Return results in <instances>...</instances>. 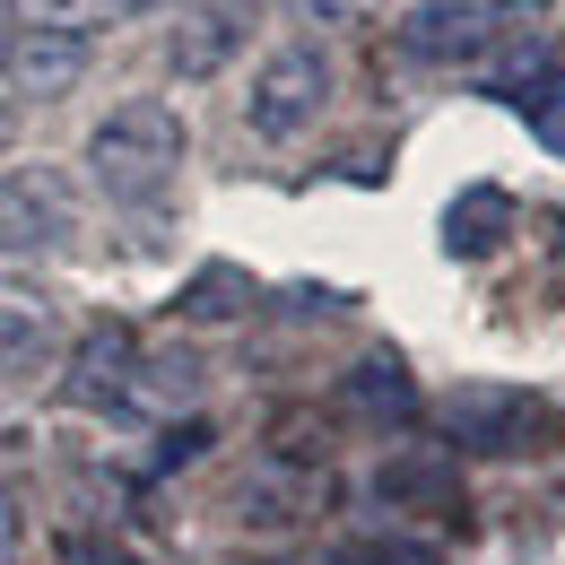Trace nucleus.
Returning a JSON list of instances; mask_svg holds the SVG:
<instances>
[{"instance_id":"obj_8","label":"nucleus","mask_w":565,"mask_h":565,"mask_svg":"<svg viewBox=\"0 0 565 565\" xmlns=\"http://www.w3.org/2000/svg\"><path fill=\"white\" fill-rule=\"evenodd\" d=\"M87 62H96L87 35H53V26H26V35H9V53H0L18 105H62L78 78H87Z\"/></svg>"},{"instance_id":"obj_13","label":"nucleus","mask_w":565,"mask_h":565,"mask_svg":"<svg viewBox=\"0 0 565 565\" xmlns=\"http://www.w3.org/2000/svg\"><path fill=\"white\" fill-rule=\"evenodd\" d=\"M374 495H409V504H452V461L444 452H401V461H383L374 470Z\"/></svg>"},{"instance_id":"obj_16","label":"nucleus","mask_w":565,"mask_h":565,"mask_svg":"<svg viewBox=\"0 0 565 565\" xmlns=\"http://www.w3.org/2000/svg\"><path fill=\"white\" fill-rule=\"evenodd\" d=\"M183 313H201V322L244 313V270H201V279H192V296H183Z\"/></svg>"},{"instance_id":"obj_9","label":"nucleus","mask_w":565,"mask_h":565,"mask_svg":"<svg viewBox=\"0 0 565 565\" xmlns=\"http://www.w3.org/2000/svg\"><path fill=\"white\" fill-rule=\"evenodd\" d=\"M131 365H140L131 322H87L71 374H62V392H71L78 409H122V401H131Z\"/></svg>"},{"instance_id":"obj_2","label":"nucleus","mask_w":565,"mask_h":565,"mask_svg":"<svg viewBox=\"0 0 565 565\" xmlns=\"http://www.w3.org/2000/svg\"><path fill=\"white\" fill-rule=\"evenodd\" d=\"M322 105H331V53L322 44H279L253 87H244V122H253V140H305L313 122H322Z\"/></svg>"},{"instance_id":"obj_24","label":"nucleus","mask_w":565,"mask_h":565,"mask_svg":"<svg viewBox=\"0 0 565 565\" xmlns=\"http://www.w3.org/2000/svg\"><path fill=\"white\" fill-rule=\"evenodd\" d=\"M0 53H9V26H0Z\"/></svg>"},{"instance_id":"obj_18","label":"nucleus","mask_w":565,"mask_h":565,"mask_svg":"<svg viewBox=\"0 0 565 565\" xmlns=\"http://www.w3.org/2000/svg\"><path fill=\"white\" fill-rule=\"evenodd\" d=\"M349 565H444V557L418 540H365V548H349Z\"/></svg>"},{"instance_id":"obj_3","label":"nucleus","mask_w":565,"mask_h":565,"mask_svg":"<svg viewBox=\"0 0 565 565\" xmlns=\"http://www.w3.org/2000/svg\"><path fill=\"white\" fill-rule=\"evenodd\" d=\"M504 26H513V9H479V0H426L401 18V62H426V71H461V62H488L495 44H504Z\"/></svg>"},{"instance_id":"obj_4","label":"nucleus","mask_w":565,"mask_h":565,"mask_svg":"<svg viewBox=\"0 0 565 565\" xmlns=\"http://www.w3.org/2000/svg\"><path fill=\"white\" fill-rule=\"evenodd\" d=\"M435 418H444V444H452V452H522V444H540V435H531V426H540V401L513 392V383H452V392L435 401Z\"/></svg>"},{"instance_id":"obj_19","label":"nucleus","mask_w":565,"mask_h":565,"mask_svg":"<svg viewBox=\"0 0 565 565\" xmlns=\"http://www.w3.org/2000/svg\"><path fill=\"white\" fill-rule=\"evenodd\" d=\"M18 540H26V513H18V488L0 479V565H18Z\"/></svg>"},{"instance_id":"obj_1","label":"nucleus","mask_w":565,"mask_h":565,"mask_svg":"<svg viewBox=\"0 0 565 565\" xmlns=\"http://www.w3.org/2000/svg\"><path fill=\"white\" fill-rule=\"evenodd\" d=\"M87 174L114 210H148L174 192L183 174V122L174 105H114L96 131H87Z\"/></svg>"},{"instance_id":"obj_6","label":"nucleus","mask_w":565,"mask_h":565,"mask_svg":"<svg viewBox=\"0 0 565 565\" xmlns=\"http://www.w3.org/2000/svg\"><path fill=\"white\" fill-rule=\"evenodd\" d=\"M253 18H262V0H183V18H174V35H166V62H174V78H183V87L217 78L235 53H244Z\"/></svg>"},{"instance_id":"obj_22","label":"nucleus","mask_w":565,"mask_h":565,"mask_svg":"<svg viewBox=\"0 0 565 565\" xmlns=\"http://www.w3.org/2000/svg\"><path fill=\"white\" fill-rule=\"evenodd\" d=\"M114 9H122V18H131V9H166V0H114Z\"/></svg>"},{"instance_id":"obj_10","label":"nucleus","mask_w":565,"mask_h":565,"mask_svg":"<svg viewBox=\"0 0 565 565\" xmlns=\"http://www.w3.org/2000/svg\"><path fill=\"white\" fill-rule=\"evenodd\" d=\"M322 504H331V470H313V461H279V452H270V461L244 479V522H270V531L322 513Z\"/></svg>"},{"instance_id":"obj_17","label":"nucleus","mask_w":565,"mask_h":565,"mask_svg":"<svg viewBox=\"0 0 565 565\" xmlns=\"http://www.w3.org/2000/svg\"><path fill=\"white\" fill-rule=\"evenodd\" d=\"M488 217H504V192H470V210H452V253H488L495 244Z\"/></svg>"},{"instance_id":"obj_15","label":"nucleus","mask_w":565,"mask_h":565,"mask_svg":"<svg viewBox=\"0 0 565 565\" xmlns=\"http://www.w3.org/2000/svg\"><path fill=\"white\" fill-rule=\"evenodd\" d=\"M26 26H53V35H96L105 18H122L114 0H18Z\"/></svg>"},{"instance_id":"obj_12","label":"nucleus","mask_w":565,"mask_h":565,"mask_svg":"<svg viewBox=\"0 0 565 565\" xmlns=\"http://www.w3.org/2000/svg\"><path fill=\"white\" fill-rule=\"evenodd\" d=\"M349 409H365V418H383V426H401L409 409H418L409 365H401V356H365V365L349 374Z\"/></svg>"},{"instance_id":"obj_20","label":"nucleus","mask_w":565,"mask_h":565,"mask_svg":"<svg viewBox=\"0 0 565 565\" xmlns=\"http://www.w3.org/2000/svg\"><path fill=\"white\" fill-rule=\"evenodd\" d=\"M296 18H313V26H349V18H365V0H287Z\"/></svg>"},{"instance_id":"obj_11","label":"nucleus","mask_w":565,"mask_h":565,"mask_svg":"<svg viewBox=\"0 0 565 565\" xmlns=\"http://www.w3.org/2000/svg\"><path fill=\"white\" fill-rule=\"evenodd\" d=\"M201 401V356L192 349H157L131 365V401L122 409H157V418H174V409H192Z\"/></svg>"},{"instance_id":"obj_5","label":"nucleus","mask_w":565,"mask_h":565,"mask_svg":"<svg viewBox=\"0 0 565 565\" xmlns=\"http://www.w3.org/2000/svg\"><path fill=\"white\" fill-rule=\"evenodd\" d=\"M71 183L53 174V166H18V174H0V253H62L71 244Z\"/></svg>"},{"instance_id":"obj_21","label":"nucleus","mask_w":565,"mask_h":565,"mask_svg":"<svg viewBox=\"0 0 565 565\" xmlns=\"http://www.w3.org/2000/svg\"><path fill=\"white\" fill-rule=\"evenodd\" d=\"M557 296H565V226H557Z\"/></svg>"},{"instance_id":"obj_14","label":"nucleus","mask_w":565,"mask_h":565,"mask_svg":"<svg viewBox=\"0 0 565 565\" xmlns=\"http://www.w3.org/2000/svg\"><path fill=\"white\" fill-rule=\"evenodd\" d=\"M522 114H531V140L548 148V157H565V71L531 78V87H522Z\"/></svg>"},{"instance_id":"obj_23","label":"nucleus","mask_w":565,"mask_h":565,"mask_svg":"<svg viewBox=\"0 0 565 565\" xmlns=\"http://www.w3.org/2000/svg\"><path fill=\"white\" fill-rule=\"evenodd\" d=\"M0 131H9V105H0Z\"/></svg>"},{"instance_id":"obj_7","label":"nucleus","mask_w":565,"mask_h":565,"mask_svg":"<svg viewBox=\"0 0 565 565\" xmlns=\"http://www.w3.org/2000/svg\"><path fill=\"white\" fill-rule=\"evenodd\" d=\"M53 340H62V305H53V287L0 270V383L44 374V365H53Z\"/></svg>"}]
</instances>
